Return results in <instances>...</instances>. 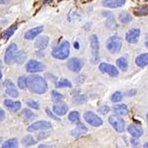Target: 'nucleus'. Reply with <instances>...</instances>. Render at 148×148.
<instances>
[{
    "label": "nucleus",
    "mask_w": 148,
    "mask_h": 148,
    "mask_svg": "<svg viewBox=\"0 0 148 148\" xmlns=\"http://www.w3.org/2000/svg\"><path fill=\"white\" fill-rule=\"evenodd\" d=\"M27 84L30 92L36 94H44L47 90V82L39 75H30L27 76Z\"/></svg>",
    "instance_id": "f257e3e1"
},
{
    "label": "nucleus",
    "mask_w": 148,
    "mask_h": 148,
    "mask_svg": "<svg viewBox=\"0 0 148 148\" xmlns=\"http://www.w3.org/2000/svg\"><path fill=\"white\" fill-rule=\"evenodd\" d=\"M70 43L67 41H63L59 46L55 48L52 52V56L54 58L60 60H64L68 58L70 55Z\"/></svg>",
    "instance_id": "f03ea898"
},
{
    "label": "nucleus",
    "mask_w": 148,
    "mask_h": 148,
    "mask_svg": "<svg viewBox=\"0 0 148 148\" xmlns=\"http://www.w3.org/2000/svg\"><path fill=\"white\" fill-rule=\"evenodd\" d=\"M122 46V41L117 36H111L107 42V48L112 53H117L120 51Z\"/></svg>",
    "instance_id": "7ed1b4c3"
},
{
    "label": "nucleus",
    "mask_w": 148,
    "mask_h": 148,
    "mask_svg": "<svg viewBox=\"0 0 148 148\" xmlns=\"http://www.w3.org/2000/svg\"><path fill=\"white\" fill-rule=\"evenodd\" d=\"M109 122L113 127L119 133H122L125 130V122L121 117L119 116H111L109 118Z\"/></svg>",
    "instance_id": "20e7f679"
},
{
    "label": "nucleus",
    "mask_w": 148,
    "mask_h": 148,
    "mask_svg": "<svg viewBox=\"0 0 148 148\" xmlns=\"http://www.w3.org/2000/svg\"><path fill=\"white\" fill-rule=\"evenodd\" d=\"M45 65L43 63L34 59H31L26 64V71L28 73H39L45 70Z\"/></svg>",
    "instance_id": "39448f33"
},
{
    "label": "nucleus",
    "mask_w": 148,
    "mask_h": 148,
    "mask_svg": "<svg viewBox=\"0 0 148 148\" xmlns=\"http://www.w3.org/2000/svg\"><path fill=\"white\" fill-rule=\"evenodd\" d=\"M84 118L85 121L89 124L90 125L93 127H99L102 125L103 121L100 117L92 113L91 111H87L84 114Z\"/></svg>",
    "instance_id": "423d86ee"
},
{
    "label": "nucleus",
    "mask_w": 148,
    "mask_h": 148,
    "mask_svg": "<svg viewBox=\"0 0 148 148\" xmlns=\"http://www.w3.org/2000/svg\"><path fill=\"white\" fill-rule=\"evenodd\" d=\"M100 71L104 73L108 74L109 76H112V77H116L119 76V71L116 67H114L112 64H108V63H101L99 67Z\"/></svg>",
    "instance_id": "0eeeda50"
},
{
    "label": "nucleus",
    "mask_w": 148,
    "mask_h": 148,
    "mask_svg": "<svg viewBox=\"0 0 148 148\" xmlns=\"http://www.w3.org/2000/svg\"><path fill=\"white\" fill-rule=\"evenodd\" d=\"M52 127V124L50 121H39L33 123L32 125H30L27 127L28 132H34L39 130H46L49 129Z\"/></svg>",
    "instance_id": "6e6552de"
},
{
    "label": "nucleus",
    "mask_w": 148,
    "mask_h": 148,
    "mask_svg": "<svg viewBox=\"0 0 148 148\" xmlns=\"http://www.w3.org/2000/svg\"><path fill=\"white\" fill-rule=\"evenodd\" d=\"M17 46L16 44H11L7 48L5 54V62L7 64H11L14 62Z\"/></svg>",
    "instance_id": "1a4fd4ad"
},
{
    "label": "nucleus",
    "mask_w": 148,
    "mask_h": 148,
    "mask_svg": "<svg viewBox=\"0 0 148 148\" xmlns=\"http://www.w3.org/2000/svg\"><path fill=\"white\" fill-rule=\"evenodd\" d=\"M67 67L71 70V71L75 73H78L81 71L82 68L83 64L82 61L81 59H78V58H72V59H69L67 63Z\"/></svg>",
    "instance_id": "9d476101"
},
{
    "label": "nucleus",
    "mask_w": 148,
    "mask_h": 148,
    "mask_svg": "<svg viewBox=\"0 0 148 148\" xmlns=\"http://www.w3.org/2000/svg\"><path fill=\"white\" fill-rule=\"evenodd\" d=\"M4 85H5V92L8 96H11V97L16 98L18 96V92L16 88L15 84L14 82L10 80V79H7L4 82Z\"/></svg>",
    "instance_id": "9b49d317"
},
{
    "label": "nucleus",
    "mask_w": 148,
    "mask_h": 148,
    "mask_svg": "<svg viewBox=\"0 0 148 148\" xmlns=\"http://www.w3.org/2000/svg\"><path fill=\"white\" fill-rule=\"evenodd\" d=\"M140 30L138 28H133L131 29L127 33L126 36H125V39H126L127 42L131 44H135L138 42V39L140 36Z\"/></svg>",
    "instance_id": "f8f14e48"
},
{
    "label": "nucleus",
    "mask_w": 148,
    "mask_h": 148,
    "mask_svg": "<svg viewBox=\"0 0 148 148\" xmlns=\"http://www.w3.org/2000/svg\"><path fill=\"white\" fill-rule=\"evenodd\" d=\"M44 30V27L42 26H39V27H34V28L30 29V30H27V32L25 34V39H27V40H32L34 38L37 36L42 33V31Z\"/></svg>",
    "instance_id": "ddd939ff"
},
{
    "label": "nucleus",
    "mask_w": 148,
    "mask_h": 148,
    "mask_svg": "<svg viewBox=\"0 0 148 148\" xmlns=\"http://www.w3.org/2000/svg\"><path fill=\"white\" fill-rule=\"evenodd\" d=\"M126 0H104L102 5L105 8H120L125 4Z\"/></svg>",
    "instance_id": "4468645a"
},
{
    "label": "nucleus",
    "mask_w": 148,
    "mask_h": 148,
    "mask_svg": "<svg viewBox=\"0 0 148 148\" xmlns=\"http://www.w3.org/2000/svg\"><path fill=\"white\" fill-rule=\"evenodd\" d=\"M49 41H50V39L47 36H39L35 42L36 48L39 49V50H45L48 46Z\"/></svg>",
    "instance_id": "2eb2a0df"
},
{
    "label": "nucleus",
    "mask_w": 148,
    "mask_h": 148,
    "mask_svg": "<svg viewBox=\"0 0 148 148\" xmlns=\"http://www.w3.org/2000/svg\"><path fill=\"white\" fill-rule=\"evenodd\" d=\"M127 130L131 136H133L135 138H139L143 135L144 131L143 129L138 125H130L127 127Z\"/></svg>",
    "instance_id": "dca6fc26"
},
{
    "label": "nucleus",
    "mask_w": 148,
    "mask_h": 148,
    "mask_svg": "<svg viewBox=\"0 0 148 148\" xmlns=\"http://www.w3.org/2000/svg\"><path fill=\"white\" fill-rule=\"evenodd\" d=\"M4 104L6 108H8L10 110L13 111V112H16L22 108V104L20 101H14L12 100L6 99L4 101Z\"/></svg>",
    "instance_id": "f3484780"
},
{
    "label": "nucleus",
    "mask_w": 148,
    "mask_h": 148,
    "mask_svg": "<svg viewBox=\"0 0 148 148\" xmlns=\"http://www.w3.org/2000/svg\"><path fill=\"white\" fill-rule=\"evenodd\" d=\"M90 45L92 49L94 51V58H96L99 60V54L98 51L99 49V41L96 35H92L90 38Z\"/></svg>",
    "instance_id": "a211bd4d"
},
{
    "label": "nucleus",
    "mask_w": 148,
    "mask_h": 148,
    "mask_svg": "<svg viewBox=\"0 0 148 148\" xmlns=\"http://www.w3.org/2000/svg\"><path fill=\"white\" fill-rule=\"evenodd\" d=\"M53 110L54 113L57 116H64L68 111V106L67 104H56L53 107Z\"/></svg>",
    "instance_id": "6ab92c4d"
},
{
    "label": "nucleus",
    "mask_w": 148,
    "mask_h": 148,
    "mask_svg": "<svg viewBox=\"0 0 148 148\" xmlns=\"http://www.w3.org/2000/svg\"><path fill=\"white\" fill-rule=\"evenodd\" d=\"M136 64L138 67H145L148 65V53H142L136 59Z\"/></svg>",
    "instance_id": "aec40b11"
},
{
    "label": "nucleus",
    "mask_w": 148,
    "mask_h": 148,
    "mask_svg": "<svg viewBox=\"0 0 148 148\" xmlns=\"http://www.w3.org/2000/svg\"><path fill=\"white\" fill-rule=\"evenodd\" d=\"M88 131V128L86 127L83 124L79 123V124L77 125L76 127L71 131V134H72V136H81V135L87 133Z\"/></svg>",
    "instance_id": "412c9836"
},
{
    "label": "nucleus",
    "mask_w": 148,
    "mask_h": 148,
    "mask_svg": "<svg viewBox=\"0 0 148 148\" xmlns=\"http://www.w3.org/2000/svg\"><path fill=\"white\" fill-rule=\"evenodd\" d=\"M115 113L119 116H126L128 113V108L126 104H117L113 107Z\"/></svg>",
    "instance_id": "4be33fe9"
},
{
    "label": "nucleus",
    "mask_w": 148,
    "mask_h": 148,
    "mask_svg": "<svg viewBox=\"0 0 148 148\" xmlns=\"http://www.w3.org/2000/svg\"><path fill=\"white\" fill-rule=\"evenodd\" d=\"M134 14L137 16H142L148 14V6L147 5H141L140 7L135 9Z\"/></svg>",
    "instance_id": "5701e85b"
},
{
    "label": "nucleus",
    "mask_w": 148,
    "mask_h": 148,
    "mask_svg": "<svg viewBox=\"0 0 148 148\" xmlns=\"http://www.w3.org/2000/svg\"><path fill=\"white\" fill-rule=\"evenodd\" d=\"M26 59V53L24 51H18L16 53L15 57H14V62H16L17 64H22L23 62Z\"/></svg>",
    "instance_id": "b1692460"
},
{
    "label": "nucleus",
    "mask_w": 148,
    "mask_h": 148,
    "mask_svg": "<svg viewBox=\"0 0 148 148\" xmlns=\"http://www.w3.org/2000/svg\"><path fill=\"white\" fill-rule=\"evenodd\" d=\"M116 64L117 66L119 67L121 71H126L128 68V62L127 60L125 57H121L117 59L116 61Z\"/></svg>",
    "instance_id": "393cba45"
},
{
    "label": "nucleus",
    "mask_w": 148,
    "mask_h": 148,
    "mask_svg": "<svg viewBox=\"0 0 148 148\" xmlns=\"http://www.w3.org/2000/svg\"><path fill=\"white\" fill-rule=\"evenodd\" d=\"M17 28H18V26H17L16 25L11 26L10 28L8 29V30H6L3 34H2V39H5V40H8V39L11 36L14 35V34L15 33L16 30H17Z\"/></svg>",
    "instance_id": "a878e982"
},
{
    "label": "nucleus",
    "mask_w": 148,
    "mask_h": 148,
    "mask_svg": "<svg viewBox=\"0 0 148 148\" xmlns=\"http://www.w3.org/2000/svg\"><path fill=\"white\" fill-rule=\"evenodd\" d=\"M22 144L25 147H29L31 146V145H34L36 144V141H35L33 136L28 135V136H26L24 137L22 140Z\"/></svg>",
    "instance_id": "bb28decb"
},
{
    "label": "nucleus",
    "mask_w": 148,
    "mask_h": 148,
    "mask_svg": "<svg viewBox=\"0 0 148 148\" xmlns=\"http://www.w3.org/2000/svg\"><path fill=\"white\" fill-rule=\"evenodd\" d=\"M133 19L132 16L127 12H122L119 16V21L121 23L127 24L130 22Z\"/></svg>",
    "instance_id": "cd10ccee"
},
{
    "label": "nucleus",
    "mask_w": 148,
    "mask_h": 148,
    "mask_svg": "<svg viewBox=\"0 0 148 148\" xmlns=\"http://www.w3.org/2000/svg\"><path fill=\"white\" fill-rule=\"evenodd\" d=\"M18 147V141L16 138H11L6 141L2 145V147L4 148H14Z\"/></svg>",
    "instance_id": "c85d7f7f"
},
{
    "label": "nucleus",
    "mask_w": 148,
    "mask_h": 148,
    "mask_svg": "<svg viewBox=\"0 0 148 148\" xmlns=\"http://www.w3.org/2000/svg\"><path fill=\"white\" fill-rule=\"evenodd\" d=\"M22 114L23 115V116L25 117V119L27 120H32L34 119H35V114L33 113L32 111H30V110L25 109L22 111Z\"/></svg>",
    "instance_id": "c756f323"
},
{
    "label": "nucleus",
    "mask_w": 148,
    "mask_h": 148,
    "mask_svg": "<svg viewBox=\"0 0 148 148\" xmlns=\"http://www.w3.org/2000/svg\"><path fill=\"white\" fill-rule=\"evenodd\" d=\"M51 96H52V100L54 102H59V101H62L64 97L61 93L56 90H53L51 92Z\"/></svg>",
    "instance_id": "7c9ffc66"
},
{
    "label": "nucleus",
    "mask_w": 148,
    "mask_h": 148,
    "mask_svg": "<svg viewBox=\"0 0 148 148\" xmlns=\"http://www.w3.org/2000/svg\"><path fill=\"white\" fill-rule=\"evenodd\" d=\"M68 119L71 121L73 122H76V121H79L80 119V117H79V113H78L77 111H72L71 112L68 116Z\"/></svg>",
    "instance_id": "2f4dec72"
},
{
    "label": "nucleus",
    "mask_w": 148,
    "mask_h": 148,
    "mask_svg": "<svg viewBox=\"0 0 148 148\" xmlns=\"http://www.w3.org/2000/svg\"><path fill=\"white\" fill-rule=\"evenodd\" d=\"M56 87L57 88H71L72 84L67 79H63L56 84Z\"/></svg>",
    "instance_id": "473e14b6"
},
{
    "label": "nucleus",
    "mask_w": 148,
    "mask_h": 148,
    "mask_svg": "<svg viewBox=\"0 0 148 148\" xmlns=\"http://www.w3.org/2000/svg\"><path fill=\"white\" fill-rule=\"evenodd\" d=\"M18 86L20 89H25L27 87V79L25 76H20L18 79Z\"/></svg>",
    "instance_id": "72a5a7b5"
},
{
    "label": "nucleus",
    "mask_w": 148,
    "mask_h": 148,
    "mask_svg": "<svg viewBox=\"0 0 148 148\" xmlns=\"http://www.w3.org/2000/svg\"><path fill=\"white\" fill-rule=\"evenodd\" d=\"M121 99H122V94H121V92H119V91H117V92H114L112 95V97H111V100H112L113 102H119Z\"/></svg>",
    "instance_id": "f704fd0d"
},
{
    "label": "nucleus",
    "mask_w": 148,
    "mask_h": 148,
    "mask_svg": "<svg viewBox=\"0 0 148 148\" xmlns=\"http://www.w3.org/2000/svg\"><path fill=\"white\" fill-rule=\"evenodd\" d=\"M27 104L28 105L30 108H33V109L35 110H39L40 108V106H39V104L37 101H34V100H30V101H27Z\"/></svg>",
    "instance_id": "c9c22d12"
},
{
    "label": "nucleus",
    "mask_w": 148,
    "mask_h": 148,
    "mask_svg": "<svg viewBox=\"0 0 148 148\" xmlns=\"http://www.w3.org/2000/svg\"><path fill=\"white\" fill-rule=\"evenodd\" d=\"M87 100L86 97L84 96H78L73 99V101L76 103V104H82V103L84 102Z\"/></svg>",
    "instance_id": "e433bc0d"
},
{
    "label": "nucleus",
    "mask_w": 148,
    "mask_h": 148,
    "mask_svg": "<svg viewBox=\"0 0 148 148\" xmlns=\"http://www.w3.org/2000/svg\"><path fill=\"white\" fill-rule=\"evenodd\" d=\"M99 113L101 114L105 115L110 111V108L108 106H106V105H104V106L100 107L99 109Z\"/></svg>",
    "instance_id": "4c0bfd02"
},
{
    "label": "nucleus",
    "mask_w": 148,
    "mask_h": 148,
    "mask_svg": "<svg viewBox=\"0 0 148 148\" xmlns=\"http://www.w3.org/2000/svg\"><path fill=\"white\" fill-rule=\"evenodd\" d=\"M46 113H47V114L48 115V116H50L51 118H52L53 119L56 120V121H61L60 119L58 118V117H57V116H54V115L53 114L52 112H51V111L50 110H49L48 108H47V109H46Z\"/></svg>",
    "instance_id": "58836bf2"
},
{
    "label": "nucleus",
    "mask_w": 148,
    "mask_h": 148,
    "mask_svg": "<svg viewBox=\"0 0 148 148\" xmlns=\"http://www.w3.org/2000/svg\"><path fill=\"white\" fill-rule=\"evenodd\" d=\"M5 118V111H4L2 108H0V121H3Z\"/></svg>",
    "instance_id": "ea45409f"
},
{
    "label": "nucleus",
    "mask_w": 148,
    "mask_h": 148,
    "mask_svg": "<svg viewBox=\"0 0 148 148\" xmlns=\"http://www.w3.org/2000/svg\"><path fill=\"white\" fill-rule=\"evenodd\" d=\"M136 94V90H129L127 92V96H130V97H131V96H133Z\"/></svg>",
    "instance_id": "a19ab883"
},
{
    "label": "nucleus",
    "mask_w": 148,
    "mask_h": 148,
    "mask_svg": "<svg viewBox=\"0 0 148 148\" xmlns=\"http://www.w3.org/2000/svg\"><path fill=\"white\" fill-rule=\"evenodd\" d=\"M130 141H131V144L133 145V146L136 147L137 145H138V141L137 139H135V138H132L131 140H130Z\"/></svg>",
    "instance_id": "79ce46f5"
},
{
    "label": "nucleus",
    "mask_w": 148,
    "mask_h": 148,
    "mask_svg": "<svg viewBox=\"0 0 148 148\" xmlns=\"http://www.w3.org/2000/svg\"><path fill=\"white\" fill-rule=\"evenodd\" d=\"M2 61L0 60V79H2Z\"/></svg>",
    "instance_id": "37998d69"
},
{
    "label": "nucleus",
    "mask_w": 148,
    "mask_h": 148,
    "mask_svg": "<svg viewBox=\"0 0 148 148\" xmlns=\"http://www.w3.org/2000/svg\"><path fill=\"white\" fill-rule=\"evenodd\" d=\"M12 0H0V4H8Z\"/></svg>",
    "instance_id": "c03bdc74"
},
{
    "label": "nucleus",
    "mask_w": 148,
    "mask_h": 148,
    "mask_svg": "<svg viewBox=\"0 0 148 148\" xmlns=\"http://www.w3.org/2000/svg\"><path fill=\"white\" fill-rule=\"evenodd\" d=\"M73 46H74V47H75L76 49H77V50H78V49H79V42H74Z\"/></svg>",
    "instance_id": "a18cd8bd"
},
{
    "label": "nucleus",
    "mask_w": 148,
    "mask_h": 148,
    "mask_svg": "<svg viewBox=\"0 0 148 148\" xmlns=\"http://www.w3.org/2000/svg\"><path fill=\"white\" fill-rule=\"evenodd\" d=\"M145 45H146V47L148 48V41H147V42H145Z\"/></svg>",
    "instance_id": "49530a36"
},
{
    "label": "nucleus",
    "mask_w": 148,
    "mask_h": 148,
    "mask_svg": "<svg viewBox=\"0 0 148 148\" xmlns=\"http://www.w3.org/2000/svg\"><path fill=\"white\" fill-rule=\"evenodd\" d=\"M144 147H148V143H146L144 145Z\"/></svg>",
    "instance_id": "de8ad7c7"
},
{
    "label": "nucleus",
    "mask_w": 148,
    "mask_h": 148,
    "mask_svg": "<svg viewBox=\"0 0 148 148\" xmlns=\"http://www.w3.org/2000/svg\"><path fill=\"white\" fill-rule=\"evenodd\" d=\"M147 119H148V113H147Z\"/></svg>",
    "instance_id": "09e8293b"
}]
</instances>
